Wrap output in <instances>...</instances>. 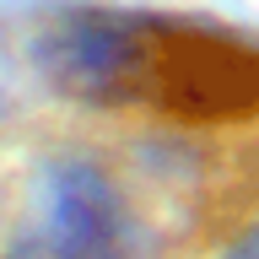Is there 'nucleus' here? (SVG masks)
<instances>
[{"label": "nucleus", "mask_w": 259, "mask_h": 259, "mask_svg": "<svg viewBox=\"0 0 259 259\" xmlns=\"http://www.w3.org/2000/svg\"><path fill=\"white\" fill-rule=\"evenodd\" d=\"M38 54L60 92L97 108H151L178 124L259 119V38L216 22L76 11Z\"/></svg>", "instance_id": "f257e3e1"}, {"label": "nucleus", "mask_w": 259, "mask_h": 259, "mask_svg": "<svg viewBox=\"0 0 259 259\" xmlns=\"http://www.w3.org/2000/svg\"><path fill=\"white\" fill-rule=\"evenodd\" d=\"M54 248L76 259H119L124 248V210L119 194L92 167H60L49 184V232Z\"/></svg>", "instance_id": "f03ea898"}, {"label": "nucleus", "mask_w": 259, "mask_h": 259, "mask_svg": "<svg viewBox=\"0 0 259 259\" xmlns=\"http://www.w3.org/2000/svg\"><path fill=\"white\" fill-rule=\"evenodd\" d=\"M11 259H76V254H65V248H54L49 238H38V243H27V248H16Z\"/></svg>", "instance_id": "7ed1b4c3"}, {"label": "nucleus", "mask_w": 259, "mask_h": 259, "mask_svg": "<svg viewBox=\"0 0 259 259\" xmlns=\"http://www.w3.org/2000/svg\"><path fill=\"white\" fill-rule=\"evenodd\" d=\"M227 259H259V232H254V238H243V243H238V248H232Z\"/></svg>", "instance_id": "20e7f679"}]
</instances>
